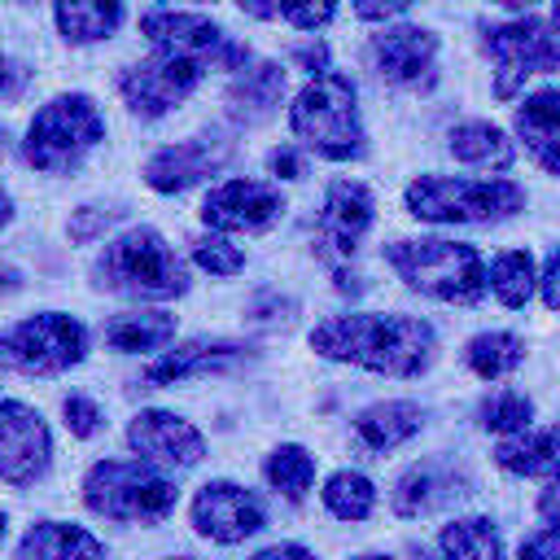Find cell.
<instances>
[{
    "label": "cell",
    "instance_id": "19",
    "mask_svg": "<svg viewBox=\"0 0 560 560\" xmlns=\"http://www.w3.org/2000/svg\"><path fill=\"white\" fill-rule=\"evenodd\" d=\"M459 494H468L464 472H455V464L429 459V464H416V468H407L398 477V486H394V512L398 516H424V512H438V508L455 503Z\"/></svg>",
    "mask_w": 560,
    "mask_h": 560
},
{
    "label": "cell",
    "instance_id": "39",
    "mask_svg": "<svg viewBox=\"0 0 560 560\" xmlns=\"http://www.w3.org/2000/svg\"><path fill=\"white\" fill-rule=\"evenodd\" d=\"M521 560H560V529H538L521 542Z\"/></svg>",
    "mask_w": 560,
    "mask_h": 560
},
{
    "label": "cell",
    "instance_id": "3",
    "mask_svg": "<svg viewBox=\"0 0 560 560\" xmlns=\"http://www.w3.org/2000/svg\"><path fill=\"white\" fill-rule=\"evenodd\" d=\"M289 127L306 149H315L328 162H350V158H363V149H368L359 105H354V83L337 70L311 79L298 92V101L289 109Z\"/></svg>",
    "mask_w": 560,
    "mask_h": 560
},
{
    "label": "cell",
    "instance_id": "18",
    "mask_svg": "<svg viewBox=\"0 0 560 560\" xmlns=\"http://www.w3.org/2000/svg\"><path fill=\"white\" fill-rule=\"evenodd\" d=\"M372 66L385 83H420V74L433 66L438 35L424 26H385L372 35Z\"/></svg>",
    "mask_w": 560,
    "mask_h": 560
},
{
    "label": "cell",
    "instance_id": "4",
    "mask_svg": "<svg viewBox=\"0 0 560 560\" xmlns=\"http://www.w3.org/2000/svg\"><path fill=\"white\" fill-rule=\"evenodd\" d=\"M385 258L407 280V289L429 293L438 302H477L490 284L481 254L459 241H394L385 245Z\"/></svg>",
    "mask_w": 560,
    "mask_h": 560
},
{
    "label": "cell",
    "instance_id": "30",
    "mask_svg": "<svg viewBox=\"0 0 560 560\" xmlns=\"http://www.w3.org/2000/svg\"><path fill=\"white\" fill-rule=\"evenodd\" d=\"M262 477L271 481V490H276V494H284L289 503H302V499H306V490H311V481H315V459H311V451H306V446L284 442V446H276V451L267 455Z\"/></svg>",
    "mask_w": 560,
    "mask_h": 560
},
{
    "label": "cell",
    "instance_id": "45",
    "mask_svg": "<svg viewBox=\"0 0 560 560\" xmlns=\"http://www.w3.org/2000/svg\"><path fill=\"white\" fill-rule=\"evenodd\" d=\"M254 560H315L306 547H298V542H280V547H267V551H258Z\"/></svg>",
    "mask_w": 560,
    "mask_h": 560
},
{
    "label": "cell",
    "instance_id": "37",
    "mask_svg": "<svg viewBox=\"0 0 560 560\" xmlns=\"http://www.w3.org/2000/svg\"><path fill=\"white\" fill-rule=\"evenodd\" d=\"M114 219H118V210L83 206V210H74V214H70V241H92V236H101Z\"/></svg>",
    "mask_w": 560,
    "mask_h": 560
},
{
    "label": "cell",
    "instance_id": "33",
    "mask_svg": "<svg viewBox=\"0 0 560 560\" xmlns=\"http://www.w3.org/2000/svg\"><path fill=\"white\" fill-rule=\"evenodd\" d=\"M534 284H542V280L534 276V258H529L525 249H508V254L494 258V267H490V289H494V298H499L503 306H525L529 293H534Z\"/></svg>",
    "mask_w": 560,
    "mask_h": 560
},
{
    "label": "cell",
    "instance_id": "12",
    "mask_svg": "<svg viewBox=\"0 0 560 560\" xmlns=\"http://www.w3.org/2000/svg\"><path fill=\"white\" fill-rule=\"evenodd\" d=\"M372 223V192L359 179H337L324 197V210L315 219V249L328 262H341L359 249L363 232Z\"/></svg>",
    "mask_w": 560,
    "mask_h": 560
},
{
    "label": "cell",
    "instance_id": "15",
    "mask_svg": "<svg viewBox=\"0 0 560 560\" xmlns=\"http://www.w3.org/2000/svg\"><path fill=\"white\" fill-rule=\"evenodd\" d=\"M48 455H52V442L44 420L18 398H9L0 407V477L9 486H31L48 468Z\"/></svg>",
    "mask_w": 560,
    "mask_h": 560
},
{
    "label": "cell",
    "instance_id": "24",
    "mask_svg": "<svg viewBox=\"0 0 560 560\" xmlns=\"http://www.w3.org/2000/svg\"><path fill=\"white\" fill-rule=\"evenodd\" d=\"M420 424H424V411L416 402H376L354 416V438L368 451H394L407 438H416Z\"/></svg>",
    "mask_w": 560,
    "mask_h": 560
},
{
    "label": "cell",
    "instance_id": "1",
    "mask_svg": "<svg viewBox=\"0 0 560 560\" xmlns=\"http://www.w3.org/2000/svg\"><path fill=\"white\" fill-rule=\"evenodd\" d=\"M324 359L385 376H420L438 354V332L411 315H337L311 332Z\"/></svg>",
    "mask_w": 560,
    "mask_h": 560
},
{
    "label": "cell",
    "instance_id": "28",
    "mask_svg": "<svg viewBox=\"0 0 560 560\" xmlns=\"http://www.w3.org/2000/svg\"><path fill=\"white\" fill-rule=\"evenodd\" d=\"M175 337V319L162 315V311H122L105 324V341L122 354H136V350H158Z\"/></svg>",
    "mask_w": 560,
    "mask_h": 560
},
{
    "label": "cell",
    "instance_id": "38",
    "mask_svg": "<svg viewBox=\"0 0 560 560\" xmlns=\"http://www.w3.org/2000/svg\"><path fill=\"white\" fill-rule=\"evenodd\" d=\"M271 18L293 22L302 31H315V26H324L332 18V4H271Z\"/></svg>",
    "mask_w": 560,
    "mask_h": 560
},
{
    "label": "cell",
    "instance_id": "23",
    "mask_svg": "<svg viewBox=\"0 0 560 560\" xmlns=\"http://www.w3.org/2000/svg\"><path fill=\"white\" fill-rule=\"evenodd\" d=\"M13 560H109L105 547L66 521H39L13 551Z\"/></svg>",
    "mask_w": 560,
    "mask_h": 560
},
{
    "label": "cell",
    "instance_id": "36",
    "mask_svg": "<svg viewBox=\"0 0 560 560\" xmlns=\"http://www.w3.org/2000/svg\"><path fill=\"white\" fill-rule=\"evenodd\" d=\"M61 416H66V429H70L74 438H92V433L101 429V411H96V402L83 398V394H70V398L61 402Z\"/></svg>",
    "mask_w": 560,
    "mask_h": 560
},
{
    "label": "cell",
    "instance_id": "17",
    "mask_svg": "<svg viewBox=\"0 0 560 560\" xmlns=\"http://www.w3.org/2000/svg\"><path fill=\"white\" fill-rule=\"evenodd\" d=\"M127 442L136 455L153 464H175V468H188L206 455V438L175 411H140L127 429Z\"/></svg>",
    "mask_w": 560,
    "mask_h": 560
},
{
    "label": "cell",
    "instance_id": "2",
    "mask_svg": "<svg viewBox=\"0 0 560 560\" xmlns=\"http://www.w3.org/2000/svg\"><path fill=\"white\" fill-rule=\"evenodd\" d=\"M96 289L122 293V298H179L188 293V267L179 254L153 232V228H131L118 241L105 245V254L92 262Z\"/></svg>",
    "mask_w": 560,
    "mask_h": 560
},
{
    "label": "cell",
    "instance_id": "21",
    "mask_svg": "<svg viewBox=\"0 0 560 560\" xmlns=\"http://www.w3.org/2000/svg\"><path fill=\"white\" fill-rule=\"evenodd\" d=\"M284 101V70L276 61H258L241 70L228 88V114L236 122H267Z\"/></svg>",
    "mask_w": 560,
    "mask_h": 560
},
{
    "label": "cell",
    "instance_id": "16",
    "mask_svg": "<svg viewBox=\"0 0 560 560\" xmlns=\"http://www.w3.org/2000/svg\"><path fill=\"white\" fill-rule=\"evenodd\" d=\"M228 158H232V140H223V136L179 140V144L158 149V153L144 162V179H149V188H158V192H184V188L201 184L206 175L223 171Z\"/></svg>",
    "mask_w": 560,
    "mask_h": 560
},
{
    "label": "cell",
    "instance_id": "40",
    "mask_svg": "<svg viewBox=\"0 0 560 560\" xmlns=\"http://www.w3.org/2000/svg\"><path fill=\"white\" fill-rule=\"evenodd\" d=\"M542 302L551 311H560V249L547 258V271H542Z\"/></svg>",
    "mask_w": 560,
    "mask_h": 560
},
{
    "label": "cell",
    "instance_id": "41",
    "mask_svg": "<svg viewBox=\"0 0 560 560\" xmlns=\"http://www.w3.org/2000/svg\"><path fill=\"white\" fill-rule=\"evenodd\" d=\"M293 61H298V66H306L315 79H319V74H328V52H324V44H306V48H293Z\"/></svg>",
    "mask_w": 560,
    "mask_h": 560
},
{
    "label": "cell",
    "instance_id": "10",
    "mask_svg": "<svg viewBox=\"0 0 560 560\" xmlns=\"http://www.w3.org/2000/svg\"><path fill=\"white\" fill-rule=\"evenodd\" d=\"M140 31L158 44V52H175V57H192V61H210L219 70H245L249 48L236 44L232 35H223L210 18L201 13H184V9H149L140 13Z\"/></svg>",
    "mask_w": 560,
    "mask_h": 560
},
{
    "label": "cell",
    "instance_id": "47",
    "mask_svg": "<svg viewBox=\"0 0 560 560\" xmlns=\"http://www.w3.org/2000/svg\"><path fill=\"white\" fill-rule=\"evenodd\" d=\"M551 22H556V26H560V4H556V9H551Z\"/></svg>",
    "mask_w": 560,
    "mask_h": 560
},
{
    "label": "cell",
    "instance_id": "8",
    "mask_svg": "<svg viewBox=\"0 0 560 560\" xmlns=\"http://www.w3.org/2000/svg\"><path fill=\"white\" fill-rule=\"evenodd\" d=\"M0 354L13 372L52 376V372L74 368L88 354V328L79 319L61 315V311H44V315H31V319L13 324L0 341Z\"/></svg>",
    "mask_w": 560,
    "mask_h": 560
},
{
    "label": "cell",
    "instance_id": "31",
    "mask_svg": "<svg viewBox=\"0 0 560 560\" xmlns=\"http://www.w3.org/2000/svg\"><path fill=\"white\" fill-rule=\"evenodd\" d=\"M464 359H468V368H472L481 381H499V376H508V372L521 368L525 341L512 337V332H481V337L468 341Z\"/></svg>",
    "mask_w": 560,
    "mask_h": 560
},
{
    "label": "cell",
    "instance_id": "42",
    "mask_svg": "<svg viewBox=\"0 0 560 560\" xmlns=\"http://www.w3.org/2000/svg\"><path fill=\"white\" fill-rule=\"evenodd\" d=\"M267 166H271L280 179H298V175H302V158H298L293 149H276V153L267 158Z\"/></svg>",
    "mask_w": 560,
    "mask_h": 560
},
{
    "label": "cell",
    "instance_id": "22",
    "mask_svg": "<svg viewBox=\"0 0 560 560\" xmlns=\"http://www.w3.org/2000/svg\"><path fill=\"white\" fill-rule=\"evenodd\" d=\"M241 359H249V346H241V341H188V346L171 350L166 359L149 363L144 381L149 385H171V381H184V376H197V372L232 368Z\"/></svg>",
    "mask_w": 560,
    "mask_h": 560
},
{
    "label": "cell",
    "instance_id": "11",
    "mask_svg": "<svg viewBox=\"0 0 560 560\" xmlns=\"http://www.w3.org/2000/svg\"><path fill=\"white\" fill-rule=\"evenodd\" d=\"M197 79H201V61L175 57V52H153L149 61H136L118 74V92H122L131 114L162 118L166 109H175L197 88Z\"/></svg>",
    "mask_w": 560,
    "mask_h": 560
},
{
    "label": "cell",
    "instance_id": "29",
    "mask_svg": "<svg viewBox=\"0 0 560 560\" xmlns=\"http://www.w3.org/2000/svg\"><path fill=\"white\" fill-rule=\"evenodd\" d=\"M442 556L446 560H508L503 538L490 516H464L442 529Z\"/></svg>",
    "mask_w": 560,
    "mask_h": 560
},
{
    "label": "cell",
    "instance_id": "27",
    "mask_svg": "<svg viewBox=\"0 0 560 560\" xmlns=\"http://www.w3.org/2000/svg\"><path fill=\"white\" fill-rule=\"evenodd\" d=\"M446 144H451V153H455L459 162H468V166H494V171H508L512 158H516L512 140H508L494 122H459V127L451 131Z\"/></svg>",
    "mask_w": 560,
    "mask_h": 560
},
{
    "label": "cell",
    "instance_id": "6",
    "mask_svg": "<svg viewBox=\"0 0 560 560\" xmlns=\"http://www.w3.org/2000/svg\"><path fill=\"white\" fill-rule=\"evenodd\" d=\"M525 206L521 184L512 179H451L420 175L407 184V210L424 223H494Z\"/></svg>",
    "mask_w": 560,
    "mask_h": 560
},
{
    "label": "cell",
    "instance_id": "9",
    "mask_svg": "<svg viewBox=\"0 0 560 560\" xmlns=\"http://www.w3.org/2000/svg\"><path fill=\"white\" fill-rule=\"evenodd\" d=\"M481 48H486V52L494 57V66H499V79H494V96H499V101H512L529 74L560 70V39H556V31H551L542 18H534V13H525V18H516V22L486 26Z\"/></svg>",
    "mask_w": 560,
    "mask_h": 560
},
{
    "label": "cell",
    "instance_id": "25",
    "mask_svg": "<svg viewBox=\"0 0 560 560\" xmlns=\"http://www.w3.org/2000/svg\"><path fill=\"white\" fill-rule=\"evenodd\" d=\"M499 464L516 477H547L560 481V429H538V433H521L499 442Z\"/></svg>",
    "mask_w": 560,
    "mask_h": 560
},
{
    "label": "cell",
    "instance_id": "20",
    "mask_svg": "<svg viewBox=\"0 0 560 560\" xmlns=\"http://www.w3.org/2000/svg\"><path fill=\"white\" fill-rule=\"evenodd\" d=\"M516 136L525 140L529 158L560 175V92L542 88L534 96H525V105L516 109Z\"/></svg>",
    "mask_w": 560,
    "mask_h": 560
},
{
    "label": "cell",
    "instance_id": "13",
    "mask_svg": "<svg viewBox=\"0 0 560 560\" xmlns=\"http://www.w3.org/2000/svg\"><path fill=\"white\" fill-rule=\"evenodd\" d=\"M284 197L271 184L258 179H228L201 201V219L214 232H262L280 219Z\"/></svg>",
    "mask_w": 560,
    "mask_h": 560
},
{
    "label": "cell",
    "instance_id": "48",
    "mask_svg": "<svg viewBox=\"0 0 560 560\" xmlns=\"http://www.w3.org/2000/svg\"><path fill=\"white\" fill-rule=\"evenodd\" d=\"M354 560H389V556H354Z\"/></svg>",
    "mask_w": 560,
    "mask_h": 560
},
{
    "label": "cell",
    "instance_id": "5",
    "mask_svg": "<svg viewBox=\"0 0 560 560\" xmlns=\"http://www.w3.org/2000/svg\"><path fill=\"white\" fill-rule=\"evenodd\" d=\"M105 140V118L92 105V96L70 92V96H52L26 127V144L22 158L44 171V175H66L74 171L96 144Z\"/></svg>",
    "mask_w": 560,
    "mask_h": 560
},
{
    "label": "cell",
    "instance_id": "32",
    "mask_svg": "<svg viewBox=\"0 0 560 560\" xmlns=\"http://www.w3.org/2000/svg\"><path fill=\"white\" fill-rule=\"evenodd\" d=\"M324 508H328L332 516H341V521H363V516H372V508H376V490H372V481H368L363 472L341 468V472H332V477L324 481Z\"/></svg>",
    "mask_w": 560,
    "mask_h": 560
},
{
    "label": "cell",
    "instance_id": "43",
    "mask_svg": "<svg viewBox=\"0 0 560 560\" xmlns=\"http://www.w3.org/2000/svg\"><path fill=\"white\" fill-rule=\"evenodd\" d=\"M402 9H407V0H385V4H368V0H363V4H354V13H359V18H368V22H381V18H398Z\"/></svg>",
    "mask_w": 560,
    "mask_h": 560
},
{
    "label": "cell",
    "instance_id": "34",
    "mask_svg": "<svg viewBox=\"0 0 560 560\" xmlns=\"http://www.w3.org/2000/svg\"><path fill=\"white\" fill-rule=\"evenodd\" d=\"M477 420H481V429H490V433H529V420H534V402L525 398V394H516V389H494L490 398H481V407H477Z\"/></svg>",
    "mask_w": 560,
    "mask_h": 560
},
{
    "label": "cell",
    "instance_id": "7",
    "mask_svg": "<svg viewBox=\"0 0 560 560\" xmlns=\"http://www.w3.org/2000/svg\"><path fill=\"white\" fill-rule=\"evenodd\" d=\"M83 503L105 521H140L153 525L175 508V481L153 472L149 464L105 459L83 477Z\"/></svg>",
    "mask_w": 560,
    "mask_h": 560
},
{
    "label": "cell",
    "instance_id": "14",
    "mask_svg": "<svg viewBox=\"0 0 560 560\" xmlns=\"http://www.w3.org/2000/svg\"><path fill=\"white\" fill-rule=\"evenodd\" d=\"M192 525L214 542H245L262 529V503L236 481H210L192 499Z\"/></svg>",
    "mask_w": 560,
    "mask_h": 560
},
{
    "label": "cell",
    "instance_id": "44",
    "mask_svg": "<svg viewBox=\"0 0 560 560\" xmlns=\"http://www.w3.org/2000/svg\"><path fill=\"white\" fill-rule=\"evenodd\" d=\"M538 512L551 521V529H560V481H551V486L538 494Z\"/></svg>",
    "mask_w": 560,
    "mask_h": 560
},
{
    "label": "cell",
    "instance_id": "49",
    "mask_svg": "<svg viewBox=\"0 0 560 560\" xmlns=\"http://www.w3.org/2000/svg\"><path fill=\"white\" fill-rule=\"evenodd\" d=\"M411 560H424V551H411Z\"/></svg>",
    "mask_w": 560,
    "mask_h": 560
},
{
    "label": "cell",
    "instance_id": "35",
    "mask_svg": "<svg viewBox=\"0 0 560 560\" xmlns=\"http://www.w3.org/2000/svg\"><path fill=\"white\" fill-rule=\"evenodd\" d=\"M192 258H197V267H206L210 276H236V271L245 267V254H241L232 241H223V236H197V241H192Z\"/></svg>",
    "mask_w": 560,
    "mask_h": 560
},
{
    "label": "cell",
    "instance_id": "26",
    "mask_svg": "<svg viewBox=\"0 0 560 560\" xmlns=\"http://www.w3.org/2000/svg\"><path fill=\"white\" fill-rule=\"evenodd\" d=\"M52 13H57V31L70 44H96V39L114 35L122 22V4H114V0H61Z\"/></svg>",
    "mask_w": 560,
    "mask_h": 560
},
{
    "label": "cell",
    "instance_id": "46",
    "mask_svg": "<svg viewBox=\"0 0 560 560\" xmlns=\"http://www.w3.org/2000/svg\"><path fill=\"white\" fill-rule=\"evenodd\" d=\"M22 79H26V70H22V61H4V101H18V92H22Z\"/></svg>",
    "mask_w": 560,
    "mask_h": 560
}]
</instances>
